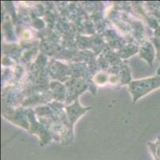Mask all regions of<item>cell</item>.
Instances as JSON below:
<instances>
[{
	"mask_svg": "<svg viewBox=\"0 0 160 160\" xmlns=\"http://www.w3.org/2000/svg\"><path fill=\"white\" fill-rule=\"evenodd\" d=\"M158 88H160L159 75L138 79L131 82L129 84V91L132 95L133 102Z\"/></svg>",
	"mask_w": 160,
	"mask_h": 160,
	"instance_id": "6da1fadb",
	"label": "cell"
},
{
	"mask_svg": "<svg viewBox=\"0 0 160 160\" xmlns=\"http://www.w3.org/2000/svg\"><path fill=\"white\" fill-rule=\"evenodd\" d=\"M67 109V113H68V115H69V119L70 120L71 124H73L77 119L81 116V114H83L84 113L86 112L88 109V108H81L79 104V101H76L74 102V104L71 107H69V108H66Z\"/></svg>",
	"mask_w": 160,
	"mask_h": 160,
	"instance_id": "7a4b0ae2",
	"label": "cell"
}]
</instances>
